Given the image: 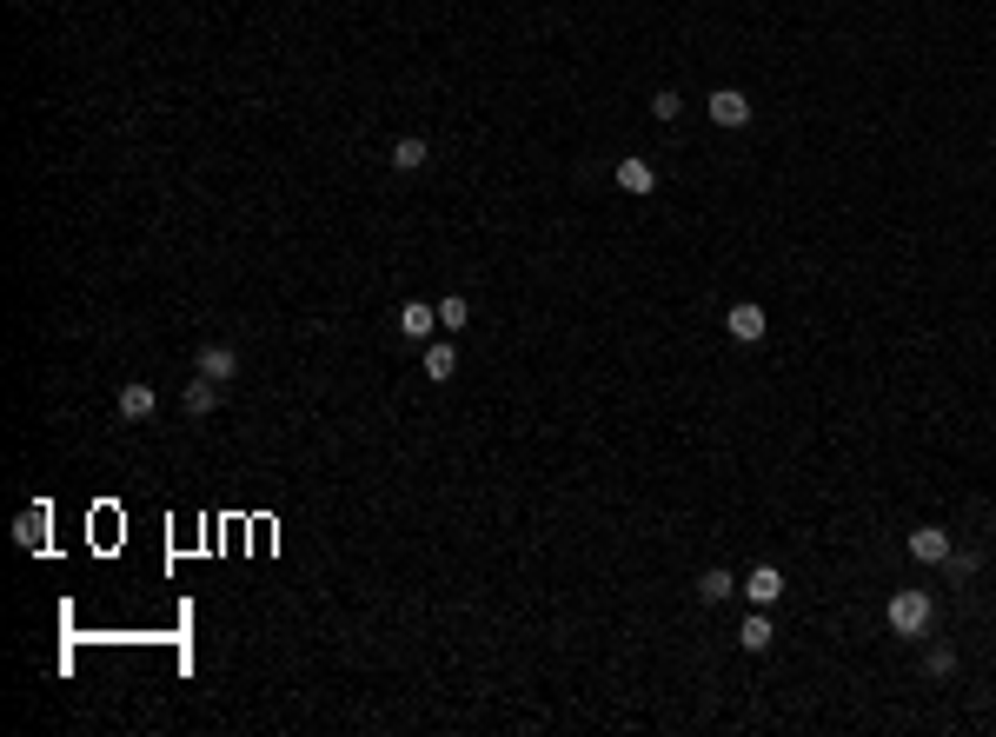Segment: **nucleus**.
I'll return each instance as SVG.
<instances>
[{"label": "nucleus", "mask_w": 996, "mask_h": 737, "mask_svg": "<svg viewBox=\"0 0 996 737\" xmlns=\"http://www.w3.org/2000/svg\"><path fill=\"white\" fill-rule=\"evenodd\" d=\"M923 625H930V591H890V631L917 638Z\"/></svg>", "instance_id": "obj_1"}, {"label": "nucleus", "mask_w": 996, "mask_h": 737, "mask_svg": "<svg viewBox=\"0 0 996 737\" xmlns=\"http://www.w3.org/2000/svg\"><path fill=\"white\" fill-rule=\"evenodd\" d=\"M764 326H771V313H764L757 299H738V306L724 313V332H731V339H744V346H757V339H764Z\"/></svg>", "instance_id": "obj_2"}, {"label": "nucleus", "mask_w": 996, "mask_h": 737, "mask_svg": "<svg viewBox=\"0 0 996 737\" xmlns=\"http://www.w3.org/2000/svg\"><path fill=\"white\" fill-rule=\"evenodd\" d=\"M704 113H711L718 127H751V100H744L738 87H718L711 100H704Z\"/></svg>", "instance_id": "obj_3"}, {"label": "nucleus", "mask_w": 996, "mask_h": 737, "mask_svg": "<svg viewBox=\"0 0 996 737\" xmlns=\"http://www.w3.org/2000/svg\"><path fill=\"white\" fill-rule=\"evenodd\" d=\"M399 332H406L412 346H425V339L439 332V306H425V299H406V306H399Z\"/></svg>", "instance_id": "obj_4"}, {"label": "nucleus", "mask_w": 996, "mask_h": 737, "mask_svg": "<svg viewBox=\"0 0 996 737\" xmlns=\"http://www.w3.org/2000/svg\"><path fill=\"white\" fill-rule=\"evenodd\" d=\"M47 525H54V512H47V498H40V505H27V512L14 518V538L27 552H47Z\"/></svg>", "instance_id": "obj_5"}, {"label": "nucleus", "mask_w": 996, "mask_h": 737, "mask_svg": "<svg viewBox=\"0 0 996 737\" xmlns=\"http://www.w3.org/2000/svg\"><path fill=\"white\" fill-rule=\"evenodd\" d=\"M910 558H917V565H943V558H950V532H943V525H917V532H910Z\"/></svg>", "instance_id": "obj_6"}, {"label": "nucleus", "mask_w": 996, "mask_h": 737, "mask_svg": "<svg viewBox=\"0 0 996 737\" xmlns=\"http://www.w3.org/2000/svg\"><path fill=\"white\" fill-rule=\"evenodd\" d=\"M193 372H206V379H240V352L233 346H200V359H193Z\"/></svg>", "instance_id": "obj_7"}, {"label": "nucleus", "mask_w": 996, "mask_h": 737, "mask_svg": "<svg viewBox=\"0 0 996 737\" xmlns=\"http://www.w3.org/2000/svg\"><path fill=\"white\" fill-rule=\"evenodd\" d=\"M744 598H751V605H764V611H771L777 598H784V572H777V565H757V572L744 578Z\"/></svg>", "instance_id": "obj_8"}, {"label": "nucleus", "mask_w": 996, "mask_h": 737, "mask_svg": "<svg viewBox=\"0 0 996 737\" xmlns=\"http://www.w3.org/2000/svg\"><path fill=\"white\" fill-rule=\"evenodd\" d=\"M452 372H459V346H452V339H425V379L445 386Z\"/></svg>", "instance_id": "obj_9"}, {"label": "nucleus", "mask_w": 996, "mask_h": 737, "mask_svg": "<svg viewBox=\"0 0 996 737\" xmlns=\"http://www.w3.org/2000/svg\"><path fill=\"white\" fill-rule=\"evenodd\" d=\"M213 406H220V379H206V372H193V379H186V412H193V419H206Z\"/></svg>", "instance_id": "obj_10"}, {"label": "nucleus", "mask_w": 996, "mask_h": 737, "mask_svg": "<svg viewBox=\"0 0 996 737\" xmlns=\"http://www.w3.org/2000/svg\"><path fill=\"white\" fill-rule=\"evenodd\" d=\"M425 160H432V153H425L419 133H399V140H392V173H419Z\"/></svg>", "instance_id": "obj_11"}, {"label": "nucleus", "mask_w": 996, "mask_h": 737, "mask_svg": "<svg viewBox=\"0 0 996 737\" xmlns=\"http://www.w3.org/2000/svg\"><path fill=\"white\" fill-rule=\"evenodd\" d=\"M153 406H160V392L153 386H140V379L120 386V419H153Z\"/></svg>", "instance_id": "obj_12"}, {"label": "nucleus", "mask_w": 996, "mask_h": 737, "mask_svg": "<svg viewBox=\"0 0 996 737\" xmlns=\"http://www.w3.org/2000/svg\"><path fill=\"white\" fill-rule=\"evenodd\" d=\"M771 638H777V631H771V618H764V605H757V611H751V618H744V631H738V645H744V651H771Z\"/></svg>", "instance_id": "obj_13"}, {"label": "nucleus", "mask_w": 996, "mask_h": 737, "mask_svg": "<svg viewBox=\"0 0 996 737\" xmlns=\"http://www.w3.org/2000/svg\"><path fill=\"white\" fill-rule=\"evenodd\" d=\"M618 186H625V193H651L658 173H651V160H618Z\"/></svg>", "instance_id": "obj_14"}, {"label": "nucleus", "mask_w": 996, "mask_h": 737, "mask_svg": "<svg viewBox=\"0 0 996 737\" xmlns=\"http://www.w3.org/2000/svg\"><path fill=\"white\" fill-rule=\"evenodd\" d=\"M731 591H738V585H731V572H724V565H711V572L698 578V598H704V605H724Z\"/></svg>", "instance_id": "obj_15"}, {"label": "nucleus", "mask_w": 996, "mask_h": 737, "mask_svg": "<svg viewBox=\"0 0 996 737\" xmlns=\"http://www.w3.org/2000/svg\"><path fill=\"white\" fill-rule=\"evenodd\" d=\"M465 319H472V313H465V299H459V293L439 299V326H445V332H465Z\"/></svg>", "instance_id": "obj_16"}, {"label": "nucleus", "mask_w": 996, "mask_h": 737, "mask_svg": "<svg viewBox=\"0 0 996 737\" xmlns=\"http://www.w3.org/2000/svg\"><path fill=\"white\" fill-rule=\"evenodd\" d=\"M923 664H930V678H950V671H957V651H950V645H937Z\"/></svg>", "instance_id": "obj_17"}, {"label": "nucleus", "mask_w": 996, "mask_h": 737, "mask_svg": "<svg viewBox=\"0 0 996 737\" xmlns=\"http://www.w3.org/2000/svg\"><path fill=\"white\" fill-rule=\"evenodd\" d=\"M950 565H957V578H977L983 572V552H950Z\"/></svg>", "instance_id": "obj_18"}, {"label": "nucleus", "mask_w": 996, "mask_h": 737, "mask_svg": "<svg viewBox=\"0 0 996 737\" xmlns=\"http://www.w3.org/2000/svg\"><path fill=\"white\" fill-rule=\"evenodd\" d=\"M678 107H684V100H678V93H671V87H664L658 100H651V113H658V120H678Z\"/></svg>", "instance_id": "obj_19"}]
</instances>
